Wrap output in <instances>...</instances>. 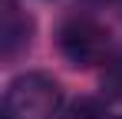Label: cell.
<instances>
[{"label": "cell", "instance_id": "3957f363", "mask_svg": "<svg viewBox=\"0 0 122 119\" xmlns=\"http://www.w3.org/2000/svg\"><path fill=\"white\" fill-rule=\"evenodd\" d=\"M36 33V20L20 7V0H3L0 7V56L3 63H17L23 53H30Z\"/></svg>", "mask_w": 122, "mask_h": 119}, {"label": "cell", "instance_id": "7a4b0ae2", "mask_svg": "<svg viewBox=\"0 0 122 119\" xmlns=\"http://www.w3.org/2000/svg\"><path fill=\"white\" fill-rule=\"evenodd\" d=\"M56 46L63 60L76 70L112 63V33L92 13H66L56 27Z\"/></svg>", "mask_w": 122, "mask_h": 119}, {"label": "cell", "instance_id": "6da1fadb", "mask_svg": "<svg viewBox=\"0 0 122 119\" xmlns=\"http://www.w3.org/2000/svg\"><path fill=\"white\" fill-rule=\"evenodd\" d=\"M66 109V93L60 79L43 70H26L3 89V119H60Z\"/></svg>", "mask_w": 122, "mask_h": 119}]
</instances>
